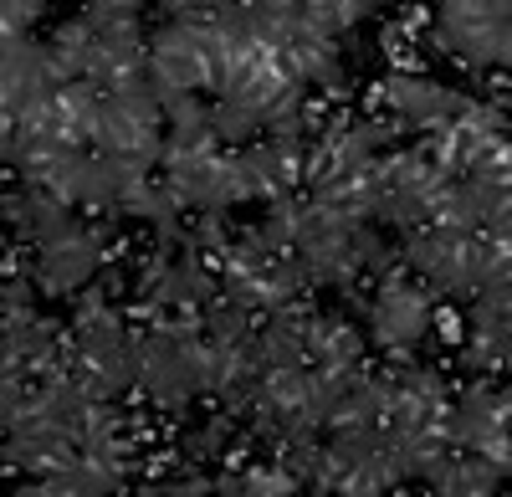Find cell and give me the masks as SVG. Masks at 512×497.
Wrapping results in <instances>:
<instances>
[{
	"label": "cell",
	"mask_w": 512,
	"mask_h": 497,
	"mask_svg": "<svg viewBox=\"0 0 512 497\" xmlns=\"http://www.w3.org/2000/svg\"><path fill=\"white\" fill-rule=\"evenodd\" d=\"M436 47L472 67H502L512 62V11L507 0H446L436 11Z\"/></svg>",
	"instance_id": "obj_1"
},
{
	"label": "cell",
	"mask_w": 512,
	"mask_h": 497,
	"mask_svg": "<svg viewBox=\"0 0 512 497\" xmlns=\"http://www.w3.org/2000/svg\"><path fill=\"white\" fill-rule=\"evenodd\" d=\"M379 103L395 108V118H405L410 129L420 134H441L456 123V113H466V93H451L431 77H415V72H395V77H379Z\"/></svg>",
	"instance_id": "obj_2"
},
{
	"label": "cell",
	"mask_w": 512,
	"mask_h": 497,
	"mask_svg": "<svg viewBox=\"0 0 512 497\" xmlns=\"http://www.w3.org/2000/svg\"><path fill=\"white\" fill-rule=\"evenodd\" d=\"M82 21H88L103 41H113V47H149L139 0H93V6L82 11Z\"/></svg>",
	"instance_id": "obj_3"
},
{
	"label": "cell",
	"mask_w": 512,
	"mask_h": 497,
	"mask_svg": "<svg viewBox=\"0 0 512 497\" xmlns=\"http://www.w3.org/2000/svg\"><path fill=\"white\" fill-rule=\"evenodd\" d=\"M36 21H41V0H6V6H0V41L31 36Z\"/></svg>",
	"instance_id": "obj_4"
},
{
	"label": "cell",
	"mask_w": 512,
	"mask_h": 497,
	"mask_svg": "<svg viewBox=\"0 0 512 497\" xmlns=\"http://www.w3.org/2000/svg\"><path fill=\"white\" fill-rule=\"evenodd\" d=\"M328 6H333V36H349L354 26H364V21L379 16L374 0H328Z\"/></svg>",
	"instance_id": "obj_5"
}]
</instances>
